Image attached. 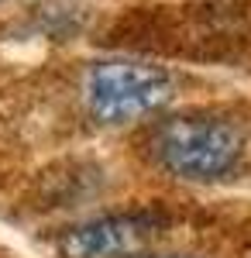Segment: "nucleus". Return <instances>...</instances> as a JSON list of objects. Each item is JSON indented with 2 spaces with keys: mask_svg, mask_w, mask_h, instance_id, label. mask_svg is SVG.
Listing matches in <instances>:
<instances>
[{
  "mask_svg": "<svg viewBox=\"0 0 251 258\" xmlns=\"http://www.w3.org/2000/svg\"><path fill=\"white\" fill-rule=\"evenodd\" d=\"M175 93V76L165 66L141 59H103L93 62L86 83H83V100L90 117L103 127H120L135 124L141 117H152L162 110Z\"/></svg>",
  "mask_w": 251,
  "mask_h": 258,
  "instance_id": "nucleus-2",
  "label": "nucleus"
},
{
  "mask_svg": "<svg viewBox=\"0 0 251 258\" xmlns=\"http://www.w3.org/2000/svg\"><path fill=\"white\" fill-rule=\"evenodd\" d=\"M135 258H190V255H135Z\"/></svg>",
  "mask_w": 251,
  "mask_h": 258,
  "instance_id": "nucleus-4",
  "label": "nucleus"
},
{
  "mask_svg": "<svg viewBox=\"0 0 251 258\" xmlns=\"http://www.w3.org/2000/svg\"><path fill=\"white\" fill-rule=\"evenodd\" d=\"M152 155L175 179L217 182L244 159V131L220 110H175L158 120Z\"/></svg>",
  "mask_w": 251,
  "mask_h": 258,
  "instance_id": "nucleus-1",
  "label": "nucleus"
},
{
  "mask_svg": "<svg viewBox=\"0 0 251 258\" xmlns=\"http://www.w3.org/2000/svg\"><path fill=\"white\" fill-rule=\"evenodd\" d=\"M165 227L158 210H117L100 214L69 227L58 238L66 258H135L152 244Z\"/></svg>",
  "mask_w": 251,
  "mask_h": 258,
  "instance_id": "nucleus-3",
  "label": "nucleus"
}]
</instances>
